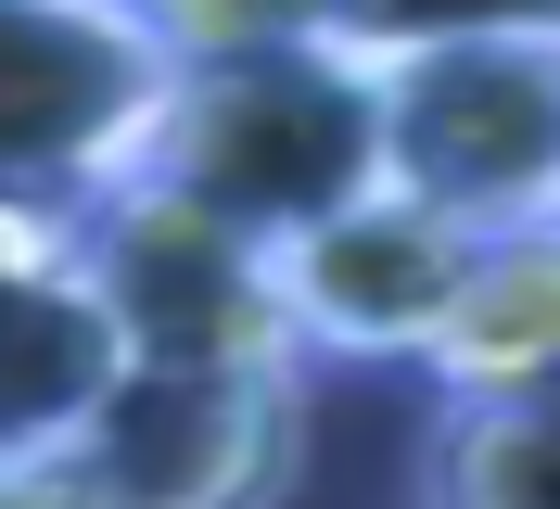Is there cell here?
I'll list each match as a JSON object with an SVG mask.
<instances>
[{
    "label": "cell",
    "instance_id": "5",
    "mask_svg": "<svg viewBox=\"0 0 560 509\" xmlns=\"http://www.w3.org/2000/svg\"><path fill=\"white\" fill-rule=\"evenodd\" d=\"M153 38L115 0H0V204H90L153 128Z\"/></svg>",
    "mask_w": 560,
    "mask_h": 509
},
{
    "label": "cell",
    "instance_id": "12",
    "mask_svg": "<svg viewBox=\"0 0 560 509\" xmlns=\"http://www.w3.org/2000/svg\"><path fill=\"white\" fill-rule=\"evenodd\" d=\"M0 509H103L65 459H0Z\"/></svg>",
    "mask_w": 560,
    "mask_h": 509
},
{
    "label": "cell",
    "instance_id": "9",
    "mask_svg": "<svg viewBox=\"0 0 560 509\" xmlns=\"http://www.w3.org/2000/svg\"><path fill=\"white\" fill-rule=\"evenodd\" d=\"M420 509H560V382L446 395L420 433Z\"/></svg>",
    "mask_w": 560,
    "mask_h": 509
},
{
    "label": "cell",
    "instance_id": "7",
    "mask_svg": "<svg viewBox=\"0 0 560 509\" xmlns=\"http://www.w3.org/2000/svg\"><path fill=\"white\" fill-rule=\"evenodd\" d=\"M115 395V319L77 255V204H0V459H65Z\"/></svg>",
    "mask_w": 560,
    "mask_h": 509
},
{
    "label": "cell",
    "instance_id": "8",
    "mask_svg": "<svg viewBox=\"0 0 560 509\" xmlns=\"http://www.w3.org/2000/svg\"><path fill=\"white\" fill-rule=\"evenodd\" d=\"M420 370H433V395H535V382H560V217L485 230V255H471Z\"/></svg>",
    "mask_w": 560,
    "mask_h": 509
},
{
    "label": "cell",
    "instance_id": "10",
    "mask_svg": "<svg viewBox=\"0 0 560 509\" xmlns=\"http://www.w3.org/2000/svg\"><path fill=\"white\" fill-rule=\"evenodd\" d=\"M153 65H255V51H306V38H345V0H115Z\"/></svg>",
    "mask_w": 560,
    "mask_h": 509
},
{
    "label": "cell",
    "instance_id": "2",
    "mask_svg": "<svg viewBox=\"0 0 560 509\" xmlns=\"http://www.w3.org/2000/svg\"><path fill=\"white\" fill-rule=\"evenodd\" d=\"M370 90H383V178L395 192L446 204L471 230L560 217V38H523V26L383 38Z\"/></svg>",
    "mask_w": 560,
    "mask_h": 509
},
{
    "label": "cell",
    "instance_id": "11",
    "mask_svg": "<svg viewBox=\"0 0 560 509\" xmlns=\"http://www.w3.org/2000/svg\"><path fill=\"white\" fill-rule=\"evenodd\" d=\"M458 26H523V38H560V0H345V38H458Z\"/></svg>",
    "mask_w": 560,
    "mask_h": 509
},
{
    "label": "cell",
    "instance_id": "4",
    "mask_svg": "<svg viewBox=\"0 0 560 509\" xmlns=\"http://www.w3.org/2000/svg\"><path fill=\"white\" fill-rule=\"evenodd\" d=\"M306 459V370H115L65 472L103 509H280Z\"/></svg>",
    "mask_w": 560,
    "mask_h": 509
},
{
    "label": "cell",
    "instance_id": "6",
    "mask_svg": "<svg viewBox=\"0 0 560 509\" xmlns=\"http://www.w3.org/2000/svg\"><path fill=\"white\" fill-rule=\"evenodd\" d=\"M268 255H280V305H293L306 357H357V370L408 357L420 370L433 332H446V305H458V280H471V255H485V230L383 178V192L331 204L318 230L268 242Z\"/></svg>",
    "mask_w": 560,
    "mask_h": 509
},
{
    "label": "cell",
    "instance_id": "1",
    "mask_svg": "<svg viewBox=\"0 0 560 509\" xmlns=\"http://www.w3.org/2000/svg\"><path fill=\"white\" fill-rule=\"evenodd\" d=\"M128 178L205 204L255 242L318 230L331 204L383 192V90L357 38H306V51H255V65H178L153 90Z\"/></svg>",
    "mask_w": 560,
    "mask_h": 509
},
{
    "label": "cell",
    "instance_id": "3",
    "mask_svg": "<svg viewBox=\"0 0 560 509\" xmlns=\"http://www.w3.org/2000/svg\"><path fill=\"white\" fill-rule=\"evenodd\" d=\"M77 255L115 319V370H306L280 255L205 204L153 192V178H103L77 204Z\"/></svg>",
    "mask_w": 560,
    "mask_h": 509
}]
</instances>
